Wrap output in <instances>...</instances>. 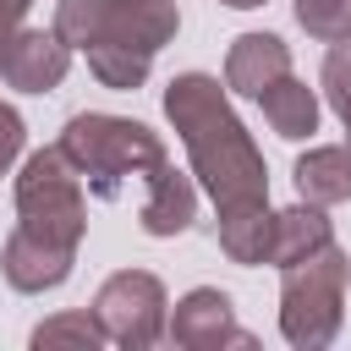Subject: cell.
<instances>
[{
  "label": "cell",
  "mask_w": 351,
  "mask_h": 351,
  "mask_svg": "<svg viewBox=\"0 0 351 351\" xmlns=\"http://www.w3.org/2000/svg\"><path fill=\"white\" fill-rule=\"evenodd\" d=\"M165 115L181 132L192 176L203 181V192L214 197L219 214L269 203V165H263L252 132L241 126V115L230 110V88H219V77H208V71L170 77Z\"/></svg>",
  "instance_id": "cell-1"
},
{
  "label": "cell",
  "mask_w": 351,
  "mask_h": 351,
  "mask_svg": "<svg viewBox=\"0 0 351 351\" xmlns=\"http://www.w3.org/2000/svg\"><path fill=\"white\" fill-rule=\"evenodd\" d=\"M60 154L71 159V170L82 176V186L104 203H115L126 192V181H148L170 154L159 143V132H148L132 115H110V110H82L60 126Z\"/></svg>",
  "instance_id": "cell-2"
},
{
  "label": "cell",
  "mask_w": 351,
  "mask_h": 351,
  "mask_svg": "<svg viewBox=\"0 0 351 351\" xmlns=\"http://www.w3.org/2000/svg\"><path fill=\"white\" fill-rule=\"evenodd\" d=\"M346 280L351 258L340 241H324L318 252L280 269V335L296 351H324L346 324Z\"/></svg>",
  "instance_id": "cell-3"
},
{
  "label": "cell",
  "mask_w": 351,
  "mask_h": 351,
  "mask_svg": "<svg viewBox=\"0 0 351 351\" xmlns=\"http://www.w3.org/2000/svg\"><path fill=\"white\" fill-rule=\"evenodd\" d=\"M181 27L176 0H55V33L71 49H126L154 60Z\"/></svg>",
  "instance_id": "cell-4"
},
{
  "label": "cell",
  "mask_w": 351,
  "mask_h": 351,
  "mask_svg": "<svg viewBox=\"0 0 351 351\" xmlns=\"http://www.w3.org/2000/svg\"><path fill=\"white\" fill-rule=\"evenodd\" d=\"M16 225L27 236H38V241L82 247V236H88L82 176L71 170V159L60 154V143L22 159V176H16Z\"/></svg>",
  "instance_id": "cell-5"
},
{
  "label": "cell",
  "mask_w": 351,
  "mask_h": 351,
  "mask_svg": "<svg viewBox=\"0 0 351 351\" xmlns=\"http://www.w3.org/2000/svg\"><path fill=\"white\" fill-rule=\"evenodd\" d=\"M165 313H170V296H165L159 274H148V269H115L93 291V318H99L104 340L132 346V351H148L154 340H165Z\"/></svg>",
  "instance_id": "cell-6"
},
{
  "label": "cell",
  "mask_w": 351,
  "mask_h": 351,
  "mask_svg": "<svg viewBox=\"0 0 351 351\" xmlns=\"http://www.w3.org/2000/svg\"><path fill=\"white\" fill-rule=\"evenodd\" d=\"M165 335L176 340V346H186V351H219V346H252V335L236 324V307H230V296L219 291V285H197V291H186L170 313H165Z\"/></svg>",
  "instance_id": "cell-7"
},
{
  "label": "cell",
  "mask_w": 351,
  "mask_h": 351,
  "mask_svg": "<svg viewBox=\"0 0 351 351\" xmlns=\"http://www.w3.org/2000/svg\"><path fill=\"white\" fill-rule=\"evenodd\" d=\"M66 71H71V44L55 27L49 33L44 27H16V38L0 55V77L16 93H49V88L66 82Z\"/></svg>",
  "instance_id": "cell-8"
},
{
  "label": "cell",
  "mask_w": 351,
  "mask_h": 351,
  "mask_svg": "<svg viewBox=\"0 0 351 351\" xmlns=\"http://www.w3.org/2000/svg\"><path fill=\"white\" fill-rule=\"evenodd\" d=\"M71 263H77V247L38 241V236H27L22 225H16V230L5 236V247H0V269H5L11 291H27V296H44V291L66 285V280H71Z\"/></svg>",
  "instance_id": "cell-9"
},
{
  "label": "cell",
  "mask_w": 351,
  "mask_h": 351,
  "mask_svg": "<svg viewBox=\"0 0 351 351\" xmlns=\"http://www.w3.org/2000/svg\"><path fill=\"white\" fill-rule=\"evenodd\" d=\"M285 71H291V44L280 33H241V38H230V55H225V88L230 93L258 99Z\"/></svg>",
  "instance_id": "cell-10"
},
{
  "label": "cell",
  "mask_w": 351,
  "mask_h": 351,
  "mask_svg": "<svg viewBox=\"0 0 351 351\" xmlns=\"http://www.w3.org/2000/svg\"><path fill=\"white\" fill-rule=\"evenodd\" d=\"M197 219V186L192 176H181L170 159L143 181V208H137V225L148 236H181L186 225Z\"/></svg>",
  "instance_id": "cell-11"
},
{
  "label": "cell",
  "mask_w": 351,
  "mask_h": 351,
  "mask_svg": "<svg viewBox=\"0 0 351 351\" xmlns=\"http://www.w3.org/2000/svg\"><path fill=\"white\" fill-rule=\"evenodd\" d=\"M302 203H318V208H335V203H351V143H324V148H307L291 170Z\"/></svg>",
  "instance_id": "cell-12"
},
{
  "label": "cell",
  "mask_w": 351,
  "mask_h": 351,
  "mask_svg": "<svg viewBox=\"0 0 351 351\" xmlns=\"http://www.w3.org/2000/svg\"><path fill=\"white\" fill-rule=\"evenodd\" d=\"M324 241H335L329 214H324L318 203H291V208H280V214H274V230H269V258H263V263L291 269L296 258L318 252Z\"/></svg>",
  "instance_id": "cell-13"
},
{
  "label": "cell",
  "mask_w": 351,
  "mask_h": 351,
  "mask_svg": "<svg viewBox=\"0 0 351 351\" xmlns=\"http://www.w3.org/2000/svg\"><path fill=\"white\" fill-rule=\"evenodd\" d=\"M258 104H263V121L285 137V143H302V137H313L318 132V93L302 82V77H280V82H269L263 93H258Z\"/></svg>",
  "instance_id": "cell-14"
},
{
  "label": "cell",
  "mask_w": 351,
  "mask_h": 351,
  "mask_svg": "<svg viewBox=\"0 0 351 351\" xmlns=\"http://www.w3.org/2000/svg\"><path fill=\"white\" fill-rule=\"evenodd\" d=\"M269 230H274V208L258 203V208H230L219 214V252L241 269H258L269 258Z\"/></svg>",
  "instance_id": "cell-15"
},
{
  "label": "cell",
  "mask_w": 351,
  "mask_h": 351,
  "mask_svg": "<svg viewBox=\"0 0 351 351\" xmlns=\"http://www.w3.org/2000/svg\"><path fill=\"white\" fill-rule=\"evenodd\" d=\"M33 346L38 351L44 346H82V351H93V346H104V329H99L93 313H55V318H44L33 329Z\"/></svg>",
  "instance_id": "cell-16"
},
{
  "label": "cell",
  "mask_w": 351,
  "mask_h": 351,
  "mask_svg": "<svg viewBox=\"0 0 351 351\" xmlns=\"http://www.w3.org/2000/svg\"><path fill=\"white\" fill-rule=\"evenodd\" d=\"M148 66H154V60L126 55V49H88V71H93L104 88H115V93L143 88V82H148Z\"/></svg>",
  "instance_id": "cell-17"
},
{
  "label": "cell",
  "mask_w": 351,
  "mask_h": 351,
  "mask_svg": "<svg viewBox=\"0 0 351 351\" xmlns=\"http://www.w3.org/2000/svg\"><path fill=\"white\" fill-rule=\"evenodd\" d=\"M296 22L307 27V38L340 44L351 38V0H296Z\"/></svg>",
  "instance_id": "cell-18"
},
{
  "label": "cell",
  "mask_w": 351,
  "mask_h": 351,
  "mask_svg": "<svg viewBox=\"0 0 351 351\" xmlns=\"http://www.w3.org/2000/svg\"><path fill=\"white\" fill-rule=\"evenodd\" d=\"M22 143H27V126H22V115H16L11 104H0V176H5L11 165H16Z\"/></svg>",
  "instance_id": "cell-19"
},
{
  "label": "cell",
  "mask_w": 351,
  "mask_h": 351,
  "mask_svg": "<svg viewBox=\"0 0 351 351\" xmlns=\"http://www.w3.org/2000/svg\"><path fill=\"white\" fill-rule=\"evenodd\" d=\"M27 5H33V0H0V55H5V44L16 38V27H22Z\"/></svg>",
  "instance_id": "cell-20"
},
{
  "label": "cell",
  "mask_w": 351,
  "mask_h": 351,
  "mask_svg": "<svg viewBox=\"0 0 351 351\" xmlns=\"http://www.w3.org/2000/svg\"><path fill=\"white\" fill-rule=\"evenodd\" d=\"M335 115H340V126H346V143H351V93L335 104Z\"/></svg>",
  "instance_id": "cell-21"
},
{
  "label": "cell",
  "mask_w": 351,
  "mask_h": 351,
  "mask_svg": "<svg viewBox=\"0 0 351 351\" xmlns=\"http://www.w3.org/2000/svg\"><path fill=\"white\" fill-rule=\"evenodd\" d=\"M219 5H230V11H252V5H269V0H219Z\"/></svg>",
  "instance_id": "cell-22"
}]
</instances>
